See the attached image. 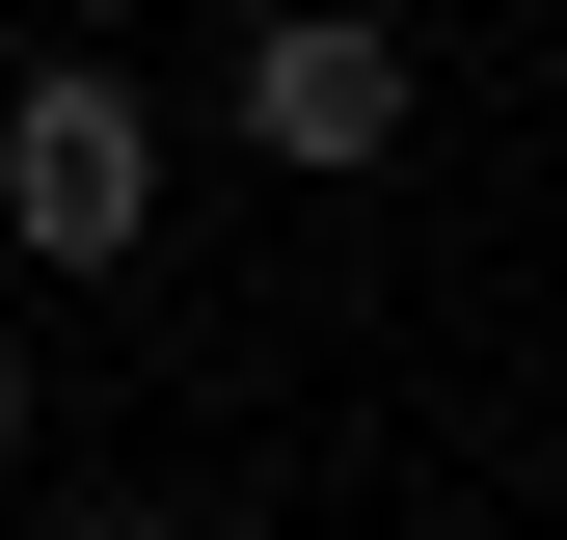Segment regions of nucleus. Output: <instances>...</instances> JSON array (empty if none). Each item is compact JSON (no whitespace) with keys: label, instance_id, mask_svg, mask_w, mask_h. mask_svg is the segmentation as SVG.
<instances>
[{"label":"nucleus","instance_id":"2","mask_svg":"<svg viewBox=\"0 0 567 540\" xmlns=\"http://www.w3.org/2000/svg\"><path fill=\"white\" fill-rule=\"evenodd\" d=\"M244 163H298V189L405 163V28H351V0H298V28H244Z\"/></svg>","mask_w":567,"mask_h":540},{"label":"nucleus","instance_id":"1","mask_svg":"<svg viewBox=\"0 0 567 540\" xmlns=\"http://www.w3.org/2000/svg\"><path fill=\"white\" fill-rule=\"evenodd\" d=\"M0 243L28 270H135L163 243V108H135L109 54H28V82H0Z\"/></svg>","mask_w":567,"mask_h":540},{"label":"nucleus","instance_id":"4","mask_svg":"<svg viewBox=\"0 0 567 540\" xmlns=\"http://www.w3.org/2000/svg\"><path fill=\"white\" fill-rule=\"evenodd\" d=\"M0 459H28V352H0Z\"/></svg>","mask_w":567,"mask_h":540},{"label":"nucleus","instance_id":"3","mask_svg":"<svg viewBox=\"0 0 567 540\" xmlns=\"http://www.w3.org/2000/svg\"><path fill=\"white\" fill-rule=\"evenodd\" d=\"M54 540H189V513H163V487H109V513H54Z\"/></svg>","mask_w":567,"mask_h":540}]
</instances>
